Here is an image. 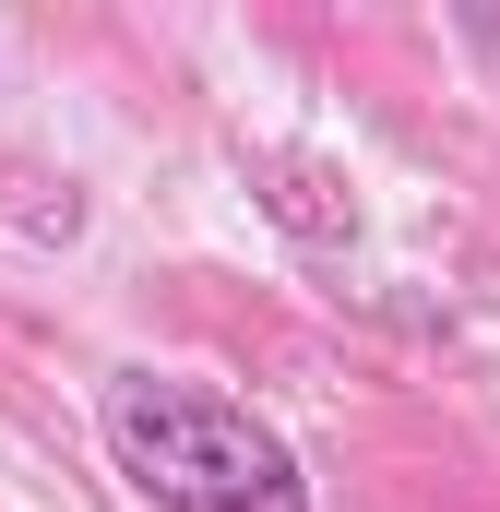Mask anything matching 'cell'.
<instances>
[{"instance_id":"cell-1","label":"cell","mask_w":500,"mask_h":512,"mask_svg":"<svg viewBox=\"0 0 500 512\" xmlns=\"http://www.w3.org/2000/svg\"><path fill=\"white\" fill-rule=\"evenodd\" d=\"M96 429H108V465L155 512H310L298 441L191 370H108Z\"/></svg>"},{"instance_id":"cell-2","label":"cell","mask_w":500,"mask_h":512,"mask_svg":"<svg viewBox=\"0 0 500 512\" xmlns=\"http://www.w3.org/2000/svg\"><path fill=\"white\" fill-rule=\"evenodd\" d=\"M465 36H477V48H500V24H465Z\"/></svg>"}]
</instances>
